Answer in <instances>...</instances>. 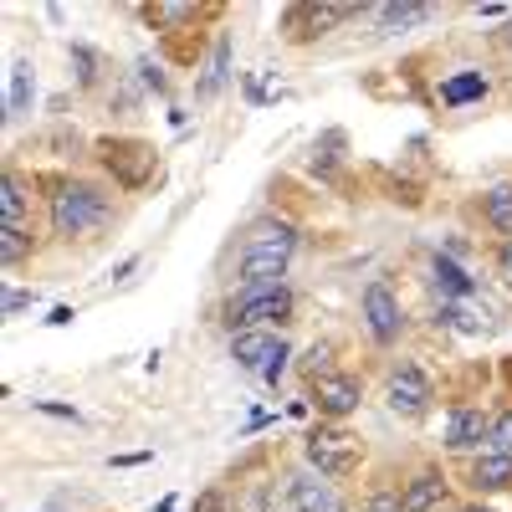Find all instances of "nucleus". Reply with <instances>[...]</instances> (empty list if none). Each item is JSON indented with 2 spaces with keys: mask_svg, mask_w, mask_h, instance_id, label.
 <instances>
[{
  "mask_svg": "<svg viewBox=\"0 0 512 512\" xmlns=\"http://www.w3.org/2000/svg\"><path fill=\"white\" fill-rule=\"evenodd\" d=\"M297 251V226L292 221H256L246 236H241V262H236V277L246 287H277L287 262Z\"/></svg>",
  "mask_w": 512,
  "mask_h": 512,
  "instance_id": "f257e3e1",
  "label": "nucleus"
},
{
  "mask_svg": "<svg viewBox=\"0 0 512 512\" xmlns=\"http://www.w3.org/2000/svg\"><path fill=\"white\" fill-rule=\"evenodd\" d=\"M108 221V195L98 185H82V180H62L52 190V231L57 236H88Z\"/></svg>",
  "mask_w": 512,
  "mask_h": 512,
  "instance_id": "f03ea898",
  "label": "nucleus"
},
{
  "mask_svg": "<svg viewBox=\"0 0 512 512\" xmlns=\"http://www.w3.org/2000/svg\"><path fill=\"white\" fill-rule=\"evenodd\" d=\"M303 451H308V466H318V477H328V482H344L354 466L364 461L359 436L338 431V425H318V431H308Z\"/></svg>",
  "mask_w": 512,
  "mask_h": 512,
  "instance_id": "7ed1b4c3",
  "label": "nucleus"
},
{
  "mask_svg": "<svg viewBox=\"0 0 512 512\" xmlns=\"http://www.w3.org/2000/svg\"><path fill=\"white\" fill-rule=\"evenodd\" d=\"M292 313V287H246L241 297H231L226 303V328L231 333H251V328H262V323H287Z\"/></svg>",
  "mask_w": 512,
  "mask_h": 512,
  "instance_id": "20e7f679",
  "label": "nucleus"
},
{
  "mask_svg": "<svg viewBox=\"0 0 512 512\" xmlns=\"http://www.w3.org/2000/svg\"><path fill=\"white\" fill-rule=\"evenodd\" d=\"M98 159L113 175V185H123V190H144L154 180V144H144V139H103Z\"/></svg>",
  "mask_w": 512,
  "mask_h": 512,
  "instance_id": "39448f33",
  "label": "nucleus"
},
{
  "mask_svg": "<svg viewBox=\"0 0 512 512\" xmlns=\"http://www.w3.org/2000/svg\"><path fill=\"white\" fill-rule=\"evenodd\" d=\"M231 359H236L241 369H256V374H267V369L287 364V344H282L277 333H267V328H251V333H231Z\"/></svg>",
  "mask_w": 512,
  "mask_h": 512,
  "instance_id": "423d86ee",
  "label": "nucleus"
},
{
  "mask_svg": "<svg viewBox=\"0 0 512 512\" xmlns=\"http://www.w3.org/2000/svg\"><path fill=\"white\" fill-rule=\"evenodd\" d=\"M359 400H364V384H359L354 374H323V379H313V405H318V415H328V420L354 415Z\"/></svg>",
  "mask_w": 512,
  "mask_h": 512,
  "instance_id": "0eeeda50",
  "label": "nucleus"
},
{
  "mask_svg": "<svg viewBox=\"0 0 512 512\" xmlns=\"http://www.w3.org/2000/svg\"><path fill=\"white\" fill-rule=\"evenodd\" d=\"M431 379H425L415 364H400L395 374H390V410L395 415H405V420H415V415H425L431 410Z\"/></svg>",
  "mask_w": 512,
  "mask_h": 512,
  "instance_id": "6e6552de",
  "label": "nucleus"
},
{
  "mask_svg": "<svg viewBox=\"0 0 512 512\" xmlns=\"http://www.w3.org/2000/svg\"><path fill=\"white\" fill-rule=\"evenodd\" d=\"M282 502H287V512H344V502H338L333 482H318V477H308V472L287 477Z\"/></svg>",
  "mask_w": 512,
  "mask_h": 512,
  "instance_id": "1a4fd4ad",
  "label": "nucleus"
},
{
  "mask_svg": "<svg viewBox=\"0 0 512 512\" xmlns=\"http://www.w3.org/2000/svg\"><path fill=\"white\" fill-rule=\"evenodd\" d=\"M364 318H369L374 344H395V338H400V303H395V292L384 282L364 287Z\"/></svg>",
  "mask_w": 512,
  "mask_h": 512,
  "instance_id": "9d476101",
  "label": "nucleus"
},
{
  "mask_svg": "<svg viewBox=\"0 0 512 512\" xmlns=\"http://www.w3.org/2000/svg\"><path fill=\"white\" fill-rule=\"evenodd\" d=\"M487 431H492V420H487L482 410H472V405H461V410H451V420H446V446H451V451H472V446L487 441Z\"/></svg>",
  "mask_w": 512,
  "mask_h": 512,
  "instance_id": "9b49d317",
  "label": "nucleus"
},
{
  "mask_svg": "<svg viewBox=\"0 0 512 512\" xmlns=\"http://www.w3.org/2000/svg\"><path fill=\"white\" fill-rule=\"evenodd\" d=\"M359 6H297L287 21L292 26H303V31H297V41H308V36H323V31H333L338 21H349Z\"/></svg>",
  "mask_w": 512,
  "mask_h": 512,
  "instance_id": "f8f14e48",
  "label": "nucleus"
},
{
  "mask_svg": "<svg viewBox=\"0 0 512 512\" xmlns=\"http://www.w3.org/2000/svg\"><path fill=\"white\" fill-rule=\"evenodd\" d=\"M472 487H477V492H507V487H512V456L482 451V456L472 461Z\"/></svg>",
  "mask_w": 512,
  "mask_h": 512,
  "instance_id": "ddd939ff",
  "label": "nucleus"
},
{
  "mask_svg": "<svg viewBox=\"0 0 512 512\" xmlns=\"http://www.w3.org/2000/svg\"><path fill=\"white\" fill-rule=\"evenodd\" d=\"M26 221H31L26 180H21V175H6V180H0V226H21V231H26Z\"/></svg>",
  "mask_w": 512,
  "mask_h": 512,
  "instance_id": "4468645a",
  "label": "nucleus"
},
{
  "mask_svg": "<svg viewBox=\"0 0 512 512\" xmlns=\"http://www.w3.org/2000/svg\"><path fill=\"white\" fill-rule=\"evenodd\" d=\"M446 497V477L441 472H420L410 487H405V512H436Z\"/></svg>",
  "mask_w": 512,
  "mask_h": 512,
  "instance_id": "2eb2a0df",
  "label": "nucleus"
},
{
  "mask_svg": "<svg viewBox=\"0 0 512 512\" xmlns=\"http://www.w3.org/2000/svg\"><path fill=\"white\" fill-rule=\"evenodd\" d=\"M482 216H487V226H492V231L512 236V180L487 190V200H482Z\"/></svg>",
  "mask_w": 512,
  "mask_h": 512,
  "instance_id": "dca6fc26",
  "label": "nucleus"
},
{
  "mask_svg": "<svg viewBox=\"0 0 512 512\" xmlns=\"http://www.w3.org/2000/svg\"><path fill=\"white\" fill-rule=\"evenodd\" d=\"M144 16H149V26L169 31V26H185V21H195V16H200V6H195V0H164V6H149Z\"/></svg>",
  "mask_w": 512,
  "mask_h": 512,
  "instance_id": "f3484780",
  "label": "nucleus"
},
{
  "mask_svg": "<svg viewBox=\"0 0 512 512\" xmlns=\"http://www.w3.org/2000/svg\"><path fill=\"white\" fill-rule=\"evenodd\" d=\"M482 93H487V77H482V72H461V77H451L446 88H441V103L456 108V103H472V98H482Z\"/></svg>",
  "mask_w": 512,
  "mask_h": 512,
  "instance_id": "a211bd4d",
  "label": "nucleus"
},
{
  "mask_svg": "<svg viewBox=\"0 0 512 512\" xmlns=\"http://www.w3.org/2000/svg\"><path fill=\"white\" fill-rule=\"evenodd\" d=\"M31 256V236L21 226H0V267H21Z\"/></svg>",
  "mask_w": 512,
  "mask_h": 512,
  "instance_id": "6ab92c4d",
  "label": "nucleus"
},
{
  "mask_svg": "<svg viewBox=\"0 0 512 512\" xmlns=\"http://www.w3.org/2000/svg\"><path fill=\"white\" fill-rule=\"evenodd\" d=\"M425 16H431V6H379V11H374L379 31H400V26H415V21H425Z\"/></svg>",
  "mask_w": 512,
  "mask_h": 512,
  "instance_id": "aec40b11",
  "label": "nucleus"
},
{
  "mask_svg": "<svg viewBox=\"0 0 512 512\" xmlns=\"http://www.w3.org/2000/svg\"><path fill=\"white\" fill-rule=\"evenodd\" d=\"M226 77H231V41L221 36V47H216V62H210V77L200 82V98H216L226 88Z\"/></svg>",
  "mask_w": 512,
  "mask_h": 512,
  "instance_id": "412c9836",
  "label": "nucleus"
},
{
  "mask_svg": "<svg viewBox=\"0 0 512 512\" xmlns=\"http://www.w3.org/2000/svg\"><path fill=\"white\" fill-rule=\"evenodd\" d=\"M436 282H441V292H451V297H472V277H466L451 256H436Z\"/></svg>",
  "mask_w": 512,
  "mask_h": 512,
  "instance_id": "4be33fe9",
  "label": "nucleus"
},
{
  "mask_svg": "<svg viewBox=\"0 0 512 512\" xmlns=\"http://www.w3.org/2000/svg\"><path fill=\"white\" fill-rule=\"evenodd\" d=\"M26 103H31V67H26V62H16V67H11V103H6L11 113H6V118H21V113H26Z\"/></svg>",
  "mask_w": 512,
  "mask_h": 512,
  "instance_id": "5701e85b",
  "label": "nucleus"
},
{
  "mask_svg": "<svg viewBox=\"0 0 512 512\" xmlns=\"http://www.w3.org/2000/svg\"><path fill=\"white\" fill-rule=\"evenodd\" d=\"M487 451H497V456H512V410L492 415V431H487Z\"/></svg>",
  "mask_w": 512,
  "mask_h": 512,
  "instance_id": "b1692460",
  "label": "nucleus"
},
{
  "mask_svg": "<svg viewBox=\"0 0 512 512\" xmlns=\"http://www.w3.org/2000/svg\"><path fill=\"white\" fill-rule=\"evenodd\" d=\"M328 359H333V349H328V344H313V349H308V359H303V374H308V379L333 374V369H328Z\"/></svg>",
  "mask_w": 512,
  "mask_h": 512,
  "instance_id": "393cba45",
  "label": "nucleus"
},
{
  "mask_svg": "<svg viewBox=\"0 0 512 512\" xmlns=\"http://www.w3.org/2000/svg\"><path fill=\"white\" fill-rule=\"evenodd\" d=\"M364 512H405V497H400V492H374V497L364 502Z\"/></svg>",
  "mask_w": 512,
  "mask_h": 512,
  "instance_id": "a878e982",
  "label": "nucleus"
},
{
  "mask_svg": "<svg viewBox=\"0 0 512 512\" xmlns=\"http://www.w3.org/2000/svg\"><path fill=\"white\" fill-rule=\"evenodd\" d=\"M72 62H77V82L88 88V82L98 77V72H93V67H98V62H93V52H88V47H72Z\"/></svg>",
  "mask_w": 512,
  "mask_h": 512,
  "instance_id": "bb28decb",
  "label": "nucleus"
},
{
  "mask_svg": "<svg viewBox=\"0 0 512 512\" xmlns=\"http://www.w3.org/2000/svg\"><path fill=\"white\" fill-rule=\"evenodd\" d=\"M31 303H36V292H6V303H0V308H6V318H11V313H21Z\"/></svg>",
  "mask_w": 512,
  "mask_h": 512,
  "instance_id": "cd10ccee",
  "label": "nucleus"
},
{
  "mask_svg": "<svg viewBox=\"0 0 512 512\" xmlns=\"http://www.w3.org/2000/svg\"><path fill=\"white\" fill-rule=\"evenodd\" d=\"M195 512H226V497L221 492H200L195 497Z\"/></svg>",
  "mask_w": 512,
  "mask_h": 512,
  "instance_id": "c85d7f7f",
  "label": "nucleus"
},
{
  "mask_svg": "<svg viewBox=\"0 0 512 512\" xmlns=\"http://www.w3.org/2000/svg\"><path fill=\"white\" fill-rule=\"evenodd\" d=\"M36 410H41V415H57V420H72V425H77V410H72V405H52V400H36Z\"/></svg>",
  "mask_w": 512,
  "mask_h": 512,
  "instance_id": "c756f323",
  "label": "nucleus"
},
{
  "mask_svg": "<svg viewBox=\"0 0 512 512\" xmlns=\"http://www.w3.org/2000/svg\"><path fill=\"white\" fill-rule=\"evenodd\" d=\"M497 272H502V282L512 287V241H507V246L497 251Z\"/></svg>",
  "mask_w": 512,
  "mask_h": 512,
  "instance_id": "7c9ffc66",
  "label": "nucleus"
},
{
  "mask_svg": "<svg viewBox=\"0 0 512 512\" xmlns=\"http://www.w3.org/2000/svg\"><path fill=\"white\" fill-rule=\"evenodd\" d=\"M139 72H144L149 88H159V93H164V77H159V67H154V62H139Z\"/></svg>",
  "mask_w": 512,
  "mask_h": 512,
  "instance_id": "2f4dec72",
  "label": "nucleus"
},
{
  "mask_svg": "<svg viewBox=\"0 0 512 512\" xmlns=\"http://www.w3.org/2000/svg\"><path fill=\"white\" fill-rule=\"evenodd\" d=\"M72 318H77V313H72V308H52V318H47V323H52V328H67V323H72Z\"/></svg>",
  "mask_w": 512,
  "mask_h": 512,
  "instance_id": "473e14b6",
  "label": "nucleus"
},
{
  "mask_svg": "<svg viewBox=\"0 0 512 512\" xmlns=\"http://www.w3.org/2000/svg\"><path fill=\"white\" fill-rule=\"evenodd\" d=\"M461 512H492V507H477V502H472V507H461Z\"/></svg>",
  "mask_w": 512,
  "mask_h": 512,
  "instance_id": "72a5a7b5",
  "label": "nucleus"
}]
</instances>
